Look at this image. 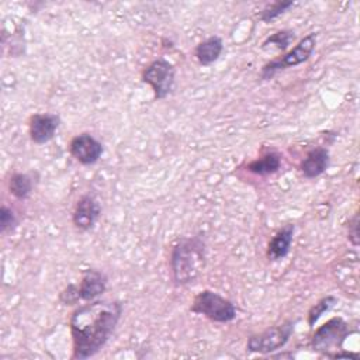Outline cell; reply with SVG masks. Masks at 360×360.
I'll return each instance as SVG.
<instances>
[{"label":"cell","mask_w":360,"mask_h":360,"mask_svg":"<svg viewBox=\"0 0 360 360\" xmlns=\"http://www.w3.org/2000/svg\"><path fill=\"white\" fill-rule=\"evenodd\" d=\"M124 305L120 300H93L76 305L69 318L72 360L96 356L112 336Z\"/></svg>","instance_id":"obj_1"},{"label":"cell","mask_w":360,"mask_h":360,"mask_svg":"<svg viewBox=\"0 0 360 360\" xmlns=\"http://www.w3.org/2000/svg\"><path fill=\"white\" fill-rule=\"evenodd\" d=\"M207 262V245L200 235L180 236L174 240L169 266L174 285L183 287L197 281Z\"/></svg>","instance_id":"obj_2"},{"label":"cell","mask_w":360,"mask_h":360,"mask_svg":"<svg viewBox=\"0 0 360 360\" xmlns=\"http://www.w3.org/2000/svg\"><path fill=\"white\" fill-rule=\"evenodd\" d=\"M356 332L342 316H333L314 330L309 346L314 352L333 359L336 353L343 350L346 339Z\"/></svg>","instance_id":"obj_3"},{"label":"cell","mask_w":360,"mask_h":360,"mask_svg":"<svg viewBox=\"0 0 360 360\" xmlns=\"http://www.w3.org/2000/svg\"><path fill=\"white\" fill-rule=\"evenodd\" d=\"M108 284V277L98 269H84L82 271L80 281L68 284L59 292V301L63 305H79L82 301H93L101 297Z\"/></svg>","instance_id":"obj_4"},{"label":"cell","mask_w":360,"mask_h":360,"mask_svg":"<svg viewBox=\"0 0 360 360\" xmlns=\"http://www.w3.org/2000/svg\"><path fill=\"white\" fill-rule=\"evenodd\" d=\"M190 311L217 323H229L238 314L236 305L229 298L208 288L194 297Z\"/></svg>","instance_id":"obj_5"},{"label":"cell","mask_w":360,"mask_h":360,"mask_svg":"<svg viewBox=\"0 0 360 360\" xmlns=\"http://www.w3.org/2000/svg\"><path fill=\"white\" fill-rule=\"evenodd\" d=\"M316 39H318V34L309 32L308 35L301 38L292 46V49L284 52L278 58H274V59L266 62L260 69V80H270L278 72L288 69V68H295V66L307 62L311 58L312 52L315 51Z\"/></svg>","instance_id":"obj_6"},{"label":"cell","mask_w":360,"mask_h":360,"mask_svg":"<svg viewBox=\"0 0 360 360\" xmlns=\"http://www.w3.org/2000/svg\"><path fill=\"white\" fill-rule=\"evenodd\" d=\"M297 321L285 319L278 325L266 328L259 333H253L248 338L246 350L257 354H271L273 352L284 347L294 333Z\"/></svg>","instance_id":"obj_7"},{"label":"cell","mask_w":360,"mask_h":360,"mask_svg":"<svg viewBox=\"0 0 360 360\" xmlns=\"http://www.w3.org/2000/svg\"><path fill=\"white\" fill-rule=\"evenodd\" d=\"M141 80L150 87L155 100H165L174 89L176 68L169 59L156 58L143 66Z\"/></svg>","instance_id":"obj_8"},{"label":"cell","mask_w":360,"mask_h":360,"mask_svg":"<svg viewBox=\"0 0 360 360\" xmlns=\"http://www.w3.org/2000/svg\"><path fill=\"white\" fill-rule=\"evenodd\" d=\"M69 152L72 158L83 166L96 165L103 153L104 145L90 132H80L69 142Z\"/></svg>","instance_id":"obj_9"},{"label":"cell","mask_w":360,"mask_h":360,"mask_svg":"<svg viewBox=\"0 0 360 360\" xmlns=\"http://www.w3.org/2000/svg\"><path fill=\"white\" fill-rule=\"evenodd\" d=\"M60 127V117L55 112H35L28 120V135L32 143L51 142Z\"/></svg>","instance_id":"obj_10"},{"label":"cell","mask_w":360,"mask_h":360,"mask_svg":"<svg viewBox=\"0 0 360 360\" xmlns=\"http://www.w3.org/2000/svg\"><path fill=\"white\" fill-rule=\"evenodd\" d=\"M101 217V205L91 194H83L75 204L72 224L77 231L87 232L94 228Z\"/></svg>","instance_id":"obj_11"},{"label":"cell","mask_w":360,"mask_h":360,"mask_svg":"<svg viewBox=\"0 0 360 360\" xmlns=\"http://www.w3.org/2000/svg\"><path fill=\"white\" fill-rule=\"evenodd\" d=\"M329 162H330L329 150L323 146H316L307 152L305 158L300 162L298 169L302 177L309 180L323 174L329 167Z\"/></svg>","instance_id":"obj_12"},{"label":"cell","mask_w":360,"mask_h":360,"mask_svg":"<svg viewBox=\"0 0 360 360\" xmlns=\"http://www.w3.org/2000/svg\"><path fill=\"white\" fill-rule=\"evenodd\" d=\"M294 233L295 226L292 224H287L271 236L266 248V257L269 262H280L287 257L294 240Z\"/></svg>","instance_id":"obj_13"},{"label":"cell","mask_w":360,"mask_h":360,"mask_svg":"<svg viewBox=\"0 0 360 360\" xmlns=\"http://www.w3.org/2000/svg\"><path fill=\"white\" fill-rule=\"evenodd\" d=\"M224 52V41L218 35H211L194 48V56L201 66H211L215 63Z\"/></svg>","instance_id":"obj_14"},{"label":"cell","mask_w":360,"mask_h":360,"mask_svg":"<svg viewBox=\"0 0 360 360\" xmlns=\"http://www.w3.org/2000/svg\"><path fill=\"white\" fill-rule=\"evenodd\" d=\"M281 163H283V156L280 152L267 150L262 156L250 160L246 165V170L252 174L266 177V176L277 173L281 167Z\"/></svg>","instance_id":"obj_15"},{"label":"cell","mask_w":360,"mask_h":360,"mask_svg":"<svg viewBox=\"0 0 360 360\" xmlns=\"http://www.w3.org/2000/svg\"><path fill=\"white\" fill-rule=\"evenodd\" d=\"M7 187L10 194L20 200L25 201L31 197L32 190H34V179L31 173H24V172H14L8 177Z\"/></svg>","instance_id":"obj_16"},{"label":"cell","mask_w":360,"mask_h":360,"mask_svg":"<svg viewBox=\"0 0 360 360\" xmlns=\"http://www.w3.org/2000/svg\"><path fill=\"white\" fill-rule=\"evenodd\" d=\"M338 304V298L332 294H328L322 298H319L309 309H308V314H307V322H308V326L309 328H314V325L319 321V318L329 312L335 305Z\"/></svg>","instance_id":"obj_17"},{"label":"cell","mask_w":360,"mask_h":360,"mask_svg":"<svg viewBox=\"0 0 360 360\" xmlns=\"http://www.w3.org/2000/svg\"><path fill=\"white\" fill-rule=\"evenodd\" d=\"M294 6V1L291 0H277L273 3L266 4L260 11H259V20L262 22H270L284 14L288 8Z\"/></svg>","instance_id":"obj_18"},{"label":"cell","mask_w":360,"mask_h":360,"mask_svg":"<svg viewBox=\"0 0 360 360\" xmlns=\"http://www.w3.org/2000/svg\"><path fill=\"white\" fill-rule=\"evenodd\" d=\"M295 39V32L291 30H278L273 34H270L263 42H262V48H267V46H276L278 51H285L291 42Z\"/></svg>","instance_id":"obj_19"},{"label":"cell","mask_w":360,"mask_h":360,"mask_svg":"<svg viewBox=\"0 0 360 360\" xmlns=\"http://www.w3.org/2000/svg\"><path fill=\"white\" fill-rule=\"evenodd\" d=\"M18 225V218L15 212L7 207L6 204L0 208V232L4 235L7 232H13Z\"/></svg>","instance_id":"obj_20"},{"label":"cell","mask_w":360,"mask_h":360,"mask_svg":"<svg viewBox=\"0 0 360 360\" xmlns=\"http://www.w3.org/2000/svg\"><path fill=\"white\" fill-rule=\"evenodd\" d=\"M347 239L353 248L359 246V214L357 212H354V215L349 219Z\"/></svg>","instance_id":"obj_21"}]
</instances>
